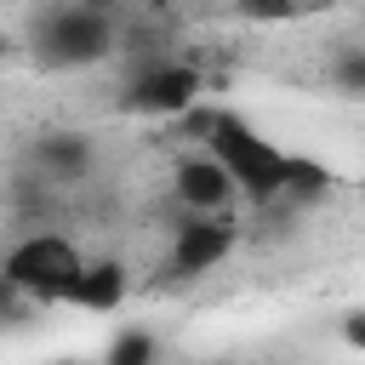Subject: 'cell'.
<instances>
[{
  "label": "cell",
  "mask_w": 365,
  "mask_h": 365,
  "mask_svg": "<svg viewBox=\"0 0 365 365\" xmlns=\"http://www.w3.org/2000/svg\"><path fill=\"white\" fill-rule=\"evenodd\" d=\"M188 131H200V148H211L234 182L240 200L251 205H274L285 200V165H291V148H279L268 131H257L245 114L234 108H182L177 114Z\"/></svg>",
  "instance_id": "6da1fadb"
},
{
  "label": "cell",
  "mask_w": 365,
  "mask_h": 365,
  "mask_svg": "<svg viewBox=\"0 0 365 365\" xmlns=\"http://www.w3.org/2000/svg\"><path fill=\"white\" fill-rule=\"evenodd\" d=\"M86 251L57 234V228H29L0 251V279L11 285V297L34 302V308H68V291L80 279Z\"/></svg>",
  "instance_id": "7a4b0ae2"
},
{
  "label": "cell",
  "mask_w": 365,
  "mask_h": 365,
  "mask_svg": "<svg viewBox=\"0 0 365 365\" xmlns=\"http://www.w3.org/2000/svg\"><path fill=\"white\" fill-rule=\"evenodd\" d=\"M114 51V11H97L86 0L51 6L40 23V57L51 68H86Z\"/></svg>",
  "instance_id": "3957f363"
},
{
  "label": "cell",
  "mask_w": 365,
  "mask_h": 365,
  "mask_svg": "<svg viewBox=\"0 0 365 365\" xmlns=\"http://www.w3.org/2000/svg\"><path fill=\"white\" fill-rule=\"evenodd\" d=\"M240 245V228L228 211H188V222H177L171 251H165V274L171 279H205L217 274Z\"/></svg>",
  "instance_id": "277c9868"
},
{
  "label": "cell",
  "mask_w": 365,
  "mask_h": 365,
  "mask_svg": "<svg viewBox=\"0 0 365 365\" xmlns=\"http://www.w3.org/2000/svg\"><path fill=\"white\" fill-rule=\"evenodd\" d=\"M205 91V74L182 57H160V63H143L125 86V108L131 114H148V120H177L182 108H194Z\"/></svg>",
  "instance_id": "5b68a950"
},
{
  "label": "cell",
  "mask_w": 365,
  "mask_h": 365,
  "mask_svg": "<svg viewBox=\"0 0 365 365\" xmlns=\"http://www.w3.org/2000/svg\"><path fill=\"white\" fill-rule=\"evenodd\" d=\"M171 194H177L182 211H234V200H240L234 182H228V171H222V160H217L211 148H194V154L177 160Z\"/></svg>",
  "instance_id": "8992f818"
},
{
  "label": "cell",
  "mask_w": 365,
  "mask_h": 365,
  "mask_svg": "<svg viewBox=\"0 0 365 365\" xmlns=\"http://www.w3.org/2000/svg\"><path fill=\"white\" fill-rule=\"evenodd\" d=\"M125 297H131V268L120 257H86L80 279L68 291V308H80V314H114Z\"/></svg>",
  "instance_id": "52a82bcc"
},
{
  "label": "cell",
  "mask_w": 365,
  "mask_h": 365,
  "mask_svg": "<svg viewBox=\"0 0 365 365\" xmlns=\"http://www.w3.org/2000/svg\"><path fill=\"white\" fill-rule=\"evenodd\" d=\"M40 165H46L57 182H80V177L91 171V148H86L80 137H46V143H40Z\"/></svg>",
  "instance_id": "ba28073f"
},
{
  "label": "cell",
  "mask_w": 365,
  "mask_h": 365,
  "mask_svg": "<svg viewBox=\"0 0 365 365\" xmlns=\"http://www.w3.org/2000/svg\"><path fill=\"white\" fill-rule=\"evenodd\" d=\"M154 354H160V342H154L148 331H137V325L108 342V365H143V359H154Z\"/></svg>",
  "instance_id": "9c48e42d"
},
{
  "label": "cell",
  "mask_w": 365,
  "mask_h": 365,
  "mask_svg": "<svg viewBox=\"0 0 365 365\" xmlns=\"http://www.w3.org/2000/svg\"><path fill=\"white\" fill-rule=\"evenodd\" d=\"M308 6H314V0H234V11H240V17H257V23H268V17L285 23V17H302Z\"/></svg>",
  "instance_id": "30bf717a"
},
{
  "label": "cell",
  "mask_w": 365,
  "mask_h": 365,
  "mask_svg": "<svg viewBox=\"0 0 365 365\" xmlns=\"http://www.w3.org/2000/svg\"><path fill=\"white\" fill-rule=\"evenodd\" d=\"M6 314H11V285L0 279V319H6Z\"/></svg>",
  "instance_id": "8fae6325"
},
{
  "label": "cell",
  "mask_w": 365,
  "mask_h": 365,
  "mask_svg": "<svg viewBox=\"0 0 365 365\" xmlns=\"http://www.w3.org/2000/svg\"><path fill=\"white\" fill-rule=\"evenodd\" d=\"M0 51H6V40H0Z\"/></svg>",
  "instance_id": "7c38bea8"
}]
</instances>
